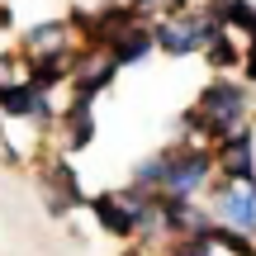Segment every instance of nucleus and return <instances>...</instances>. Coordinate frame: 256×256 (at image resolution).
Segmentation results:
<instances>
[{
    "mask_svg": "<svg viewBox=\"0 0 256 256\" xmlns=\"http://www.w3.org/2000/svg\"><path fill=\"white\" fill-rule=\"evenodd\" d=\"M66 76V52H38L34 57V72H28V86H57Z\"/></svg>",
    "mask_w": 256,
    "mask_h": 256,
    "instance_id": "9",
    "label": "nucleus"
},
{
    "mask_svg": "<svg viewBox=\"0 0 256 256\" xmlns=\"http://www.w3.org/2000/svg\"><path fill=\"white\" fill-rule=\"evenodd\" d=\"M209 152H200V147H166V152L147 156L142 166L133 171V185L138 190H162L166 200H190L194 190H204V180H209Z\"/></svg>",
    "mask_w": 256,
    "mask_h": 256,
    "instance_id": "1",
    "label": "nucleus"
},
{
    "mask_svg": "<svg viewBox=\"0 0 256 256\" xmlns=\"http://www.w3.org/2000/svg\"><path fill=\"white\" fill-rule=\"evenodd\" d=\"M95 138V124H90V100H76L72 110H66V124H62V142L72 147V152H81L86 142Z\"/></svg>",
    "mask_w": 256,
    "mask_h": 256,
    "instance_id": "8",
    "label": "nucleus"
},
{
    "mask_svg": "<svg viewBox=\"0 0 256 256\" xmlns=\"http://www.w3.org/2000/svg\"><path fill=\"white\" fill-rule=\"evenodd\" d=\"M242 114H247V95H242L232 81H214L209 90L200 95V110H194L185 124L200 128L204 138H232V128L242 124Z\"/></svg>",
    "mask_w": 256,
    "mask_h": 256,
    "instance_id": "2",
    "label": "nucleus"
},
{
    "mask_svg": "<svg viewBox=\"0 0 256 256\" xmlns=\"http://www.w3.org/2000/svg\"><path fill=\"white\" fill-rule=\"evenodd\" d=\"M28 48H34V52H62V24H38L34 34H28Z\"/></svg>",
    "mask_w": 256,
    "mask_h": 256,
    "instance_id": "10",
    "label": "nucleus"
},
{
    "mask_svg": "<svg viewBox=\"0 0 256 256\" xmlns=\"http://www.w3.org/2000/svg\"><path fill=\"white\" fill-rule=\"evenodd\" d=\"M247 76L256 81V34H252V48H247Z\"/></svg>",
    "mask_w": 256,
    "mask_h": 256,
    "instance_id": "13",
    "label": "nucleus"
},
{
    "mask_svg": "<svg viewBox=\"0 0 256 256\" xmlns=\"http://www.w3.org/2000/svg\"><path fill=\"white\" fill-rule=\"evenodd\" d=\"M218 166H223V176H228V180H252V166H256V156H252V138H247V133L223 138Z\"/></svg>",
    "mask_w": 256,
    "mask_h": 256,
    "instance_id": "6",
    "label": "nucleus"
},
{
    "mask_svg": "<svg viewBox=\"0 0 256 256\" xmlns=\"http://www.w3.org/2000/svg\"><path fill=\"white\" fill-rule=\"evenodd\" d=\"M43 194H48V209L52 214H66L72 204H81V190H76V176L66 171V166H52V171L43 176Z\"/></svg>",
    "mask_w": 256,
    "mask_h": 256,
    "instance_id": "7",
    "label": "nucleus"
},
{
    "mask_svg": "<svg viewBox=\"0 0 256 256\" xmlns=\"http://www.w3.org/2000/svg\"><path fill=\"white\" fill-rule=\"evenodd\" d=\"M218 218H223V228H238V232L256 228V194H252L247 180H223L218 185Z\"/></svg>",
    "mask_w": 256,
    "mask_h": 256,
    "instance_id": "4",
    "label": "nucleus"
},
{
    "mask_svg": "<svg viewBox=\"0 0 256 256\" xmlns=\"http://www.w3.org/2000/svg\"><path fill=\"white\" fill-rule=\"evenodd\" d=\"M0 110H5L10 119H24V114L48 119V100H43L38 86H0Z\"/></svg>",
    "mask_w": 256,
    "mask_h": 256,
    "instance_id": "5",
    "label": "nucleus"
},
{
    "mask_svg": "<svg viewBox=\"0 0 256 256\" xmlns=\"http://www.w3.org/2000/svg\"><path fill=\"white\" fill-rule=\"evenodd\" d=\"M90 209H95V218H100L110 232H119V238H128V232L142 228V190H133V194L110 190V194H100Z\"/></svg>",
    "mask_w": 256,
    "mask_h": 256,
    "instance_id": "3",
    "label": "nucleus"
},
{
    "mask_svg": "<svg viewBox=\"0 0 256 256\" xmlns=\"http://www.w3.org/2000/svg\"><path fill=\"white\" fill-rule=\"evenodd\" d=\"M176 256H214V238H185Z\"/></svg>",
    "mask_w": 256,
    "mask_h": 256,
    "instance_id": "11",
    "label": "nucleus"
},
{
    "mask_svg": "<svg viewBox=\"0 0 256 256\" xmlns=\"http://www.w3.org/2000/svg\"><path fill=\"white\" fill-rule=\"evenodd\" d=\"M133 5H142V10H156V5H166V10H176L180 0H133Z\"/></svg>",
    "mask_w": 256,
    "mask_h": 256,
    "instance_id": "12",
    "label": "nucleus"
}]
</instances>
